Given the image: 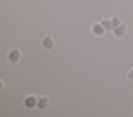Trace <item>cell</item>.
I'll list each match as a JSON object with an SVG mask.
<instances>
[{
  "instance_id": "1",
  "label": "cell",
  "mask_w": 133,
  "mask_h": 117,
  "mask_svg": "<svg viewBox=\"0 0 133 117\" xmlns=\"http://www.w3.org/2000/svg\"><path fill=\"white\" fill-rule=\"evenodd\" d=\"M7 57H9V62H11V64H18V62L22 60V51H20V49H11Z\"/></svg>"
},
{
  "instance_id": "2",
  "label": "cell",
  "mask_w": 133,
  "mask_h": 117,
  "mask_svg": "<svg viewBox=\"0 0 133 117\" xmlns=\"http://www.w3.org/2000/svg\"><path fill=\"white\" fill-rule=\"evenodd\" d=\"M49 104H51V99H49L47 95H40V97H38V106H36V108H38V111H47Z\"/></svg>"
},
{
  "instance_id": "3",
  "label": "cell",
  "mask_w": 133,
  "mask_h": 117,
  "mask_svg": "<svg viewBox=\"0 0 133 117\" xmlns=\"http://www.w3.org/2000/svg\"><path fill=\"white\" fill-rule=\"evenodd\" d=\"M42 47L47 49V51H51V49L56 47V40H53V35H44V38H42Z\"/></svg>"
},
{
  "instance_id": "4",
  "label": "cell",
  "mask_w": 133,
  "mask_h": 117,
  "mask_svg": "<svg viewBox=\"0 0 133 117\" xmlns=\"http://www.w3.org/2000/svg\"><path fill=\"white\" fill-rule=\"evenodd\" d=\"M24 106L27 108H36L38 106V97H36V95H27V97H24Z\"/></svg>"
},
{
  "instance_id": "5",
  "label": "cell",
  "mask_w": 133,
  "mask_h": 117,
  "mask_svg": "<svg viewBox=\"0 0 133 117\" xmlns=\"http://www.w3.org/2000/svg\"><path fill=\"white\" fill-rule=\"evenodd\" d=\"M91 31H93V35H104V33H107V29L104 27H102V22H98V24H93V29H91Z\"/></svg>"
},
{
  "instance_id": "6",
  "label": "cell",
  "mask_w": 133,
  "mask_h": 117,
  "mask_svg": "<svg viewBox=\"0 0 133 117\" xmlns=\"http://www.w3.org/2000/svg\"><path fill=\"white\" fill-rule=\"evenodd\" d=\"M113 33H115V35H118V38H122V35H127V24H118V27H113Z\"/></svg>"
},
{
  "instance_id": "7",
  "label": "cell",
  "mask_w": 133,
  "mask_h": 117,
  "mask_svg": "<svg viewBox=\"0 0 133 117\" xmlns=\"http://www.w3.org/2000/svg\"><path fill=\"white\" fill-rule=\"evenodd\" d=\"M102 27H104L107 31H113V22H111V20H102Z\"/></svg>"
},
{
  "instance_id": "8",
  "label": "cell",
  "mask_w": 133,
  "mask_h": 117,
  "mask_svg": "<svg viewBox=\"0 0 133 117\" xmlns=\"http://www.w3.org/2000/svg\"><path fill=\"white\" fill-rule=\"evenodd\" d=\"M111 22H113V27H118V24H122V20L120 18H111Z\"/></svg>"
},
{
  "instance_id": "9",
  "label": "cell",
  "mask_w": 133,
  "mask_h": 117,
  "mask_svg": "<svg viewBox=\"0 0 133 117\" xmlns=\"http://www.w3.org/2000/svg\"><path fill=\"white\" fill-rule=\"evenodd\" d=\"M129 80H133V69H129V75H127Z\"/></svg>"
}]
</instances>
